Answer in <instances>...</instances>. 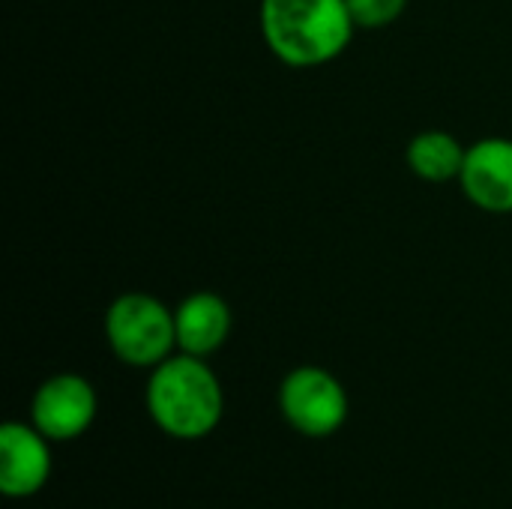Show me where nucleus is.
Returning a JSON list of instances; mask_svg holds the SVG:
<instances>
[{
  "mask_svg": "<svg viewBox=\"0 0 512 509\" xmlns=\"http://www.w3.org/2000/svg\"><path fill=\"white\" fill-rule=\"evenodd\" d=\"M348 0H261V36L294 69L336 60L354 39Z\"/></svg>",
  "mask_w": 512,
  "mask_h": 509,
  "instance_id": "f257e3e1",
  "label": "nucleus"
},
{
  "mask_svg": "<svg viewBox=\"0 0 512 509\" xmlns=\"http://www.w3.org/2000/svg\"><path fill=\"white\" fill-rule=\"evenodd\" d=\"M222 387L204 357L177 354L153 366L147 408L153 423L174 438H204L222 420Z\"/></svg>",
  "mask_w": 512,
  "mask_h": 509,
  "instance_id": "f03ea898",
  "label": "nucleus"
},
{
  "mask_svg": "<svg viewBox=\"0 0 512 509\" xmlns=\"http://www.w3.org/2000/svg\"><path fill=\"white\" fill-rule=\"evenodd\" d=\"M105 339L129 366H159L177 348L174 309L144 291L120 294L105 312Z\"/></svg>",
  "mask_w": 512,
  "mask_h": 509,
  "instance_id": "7ed1b4c3",
  "label": "nucleus"
},
{
  "mask_svg": "<svg viewBox=\"0 0 512 509\" xmlns=\"http://www.w3.org/2000/svg\"><path fill=\"white\" fill-rule=\"evenodd\" d=\"M279 408L297 432L324 438L345 423L348 396L330 372L318 366H300L282 381Z\"/></svg>",
  "mask_w": 512,
  "mask_h": 509,
  "instance_id": "20e7f679",
  "label": "nucleus"
},
{
  "mask_svg": "<svg viewBox=\"0 0 512 509\" xmlns=\"http://www.w3.org/2000/svg\"><path fill=\"white\" fill-rule=\"evenodd\" d=\"M465 198L486 213H512V138H480L459 174Z\"/></svg>",
  "mask_w": 512,
  "mask_h": 509,
  "instance_id": "39448f33",
  "label": "nucleus"
},
{
  "mask_svg": "<svg viewBox=\"0 0 512 509\" xmlns=\"http://www.w3.org/2000/svg\"><path fill=\"white\" fill-rule=\"evenodd\" d=\"M96 417V393L81 375H54L33 396V423L45 438H78Z\"/></svg>",
  "mask_w": 512,
  "mask_h": 509,
  "instance_id": "423d86ee",
  "label": "nucleus"
},
{
  "mask_svg": "<svg viewBox=\"0 0 512 509\" xmlns=\"http://www.w3.org/2000/svg\"><path fill=\"white\" fill-rule=\"evenodd\" d=\"M45 435L21 423L0 429V489L9 498H24L42 489L51 471V456L42 441Z\"/></svg>",
  "mask_w": 512,
  "mask_h": 509,
  "instance_id": "0eeeda50",
  "label": "nucleus"
},
{
  "mask_svg": "<svg viewBox=\"0 0 512 509\" xmlns=\"http://www.w3.org/2000/svg\"><path fill=\"white\" fill-rule=\"evenodd\" d=\"M177 348L192 357H207L219 351L231 333V309L213 291H195L174 309Z\"/></svg>",
  "mask_w": 512,
  "mask_h": 509,
  "instance_id": "6e6552de",
  "label": "nucleus"
},
{
  "mask_svg": "<svg viewBox=\"0 0 512 509\" xmlns=\"http://www.w3.org/2000/svg\"><path fill=\"white\" fill-rule=\"evenodd\" d=\"M465 153H468V147L456 135H450L444 129H426L408 141L405 159H408V168L420 180L450 183V180H459L462 165H465Z\"/></svg>",
  "mask_w": 512,
  "mask_h": 509,
  "instance_id": "1a4fd4ad",
  "label": "nucleus"
},
{
  "mask_svg": "<svg viewBox=\"0 0 512 509\" xmlns=\"http://www.w3.org/2000/svg\"><path fill=\"white\" fill-rule=\"evenodd\" d=\"M357 30H381L402 18L408 0H348Z\"/></svg>",
  "mask_w": 512,
  "mask_h": 509,
  "instance_id": "9d476101",
  "label": "nucleus"
}]
</instances>
